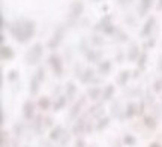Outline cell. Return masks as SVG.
I'll list each match as a JSON object with an SVG mask.
<instances>
[{
  "label": "cell",
  "instance_id": "7a4b0ae2",
  "mask_svg": "<svg viewBox=\"0 0 162 147\" xmlns=\"http://www.w3.org/2000/svg\"><path fill=\"white\" fill-rule=\"evenodd\" d=\"M51 63H53L54 68H57V74L62 72V66H60V62H59V57H51Z\"/></svg>",
  "mask_w": 162,
  "mask_h": 147
},
{
  "label": "cell",
  "instance_id": "ba28073f",
  "mask_svg": "<svg viewBox=\"0 0 162 147\" xmlns=\"http://www.w3.org/2000/svg\"><path fill=\"white\" fill-rule=\"evenodd\" d=\"M126 143H134V140H132V138H131V137H129V138H128V137H126Z\"/></svg>",
  "mask_w": 162,
  "mask_h": 147
},
{
  "label": "cell",
  "instance_id": "9c48e42d",
  "mask_svg": "<svg viewBox=\"0 0 162 147\" xmlns=\"http://www.w3.org/2000/svg\"><path fill=\"white\" fill-rule=\"evenodd\" d=\"M152 147H158V144H152Z\"/></svg>",
  "mask_w": 162,
  "mask_h": 147
},
{
  "label": "cell",
  "instance_id": "5b68a950",
  "mask_svg": "<svg viewBox=\"0 0 162 147\" xmlns=\"http://www.w3.org/2000/svg\"><path fill=\"white\" fill-rule=\"evenodd\" d=\"M39 105H41L42 108H47V107H48V99H41V101H39Z\"/></svg>",
  "mask_w": 162,
  "mask_h": 147
},
{
  "label": "cell",
  "instance_id": "3957f363",
  "mask_svg": "<svg viewBox=\"0 0 162 147\" xmlns=\"http://www.w3.org/2000/svg\"><path fill=\"white\" fill-rule=\"evenodd\" d=\"M32 113H33V105H32L30 102H27V104H26V117L30 119V117H32Z\"/></svg>",
  "mask_w": 162,
  "mask_h": 147
},
{
  "label": "cell",
  "instance_id": "52a82bcc",
  "mask_svg": "<svg viewBox=\"0 0 162 147\" xmlns=\"http://www.w3.org/2000/svg\"><path fill=\"white\" fill-rule=\"evenodd\" d=\"M143 6H144V9H147V6H149V0H143Z\"/></svg>",
  "mask_w": 162,
  "mask_h": 147
},
{
  "label": "cell",
  "instance_id": "8992f818",
  "mask_svg": "<svg viewBox=\"0 0 162 147\" xmlns=\"http://www.w3.org/2000/svg\"><path fill=\"white\" fill-rule=\"evenodd\" d=\"M11 56H12V53L9 48H3V57H11Z\"/></svg>",
  "mask_w": 162,
  "mask_h": 147
},
{
  "label": "cell",
  "instance_id": "6da1fadb",
  "mask_svg": "<svg viewBox=\"0 0 162 147\" xmlns=\"http://www.w3.org/2000/svg\"><path fill=\"white\" fill-rule=\"evenodd\" d=\"M39 56H41V45L38 44L35 48H33V51L29 54V60H30V63H36V62H38V59H39Z\"/></svg>",
  "mask_w": 162,
  "mask_h": 147
},
{
  "label": "cell",
  "instance_id": "277c9868",
  "mask_svg": "<svg viewBox=\"0 0 162 147\" xmlns=\"http://www.w3.org/2000/svg\"><path fill=\"white\" fill-rule=\"evenodd\" d=\"M152 24H153V18L152 20H149V21H147V24H146V29H144V35H146V33H147V32H149V30H150V26H152Z\"/></svg>",
  "mask_w": 162,
  "mask_h": 147
}]
</instances>
